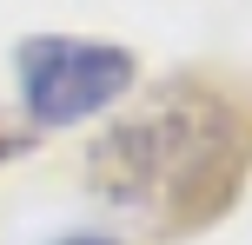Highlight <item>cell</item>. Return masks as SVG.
I'll return each instance as SVG.
<instances>
[{"label": "cell", "mask_w": 252, "mask_h": 245, "mask_svg": "<svg viewBox=\"0 0 252 245\" xmlns=\"http://www.w3.org/2000/svg\"><path fill=\"white\" fill-rule=\"evenodd\" d=\"M239 133L232 113L206 93H173L146 113L120 119L93 146V179L120 206H159V199H199L219 186V166L232 159Z\"/></svg>", "instance_id": "obj_1"}, {"label": "cell", "mask_w": 252, "mask_h": 245, "mask_svg": "<svg viewBox=\"0 0 252 245\" xmlns=\"http://www.w3.org/2000/svg\"><path fill=\"white\" fill-rule=\"evenodd\" d=\"M20 73V100L33 126H80V119L106 113L133 93L139 60L113 40H73V33H33L13 53Z\"/></svg>", "instance_id": "obj_2"}, {"label": "cell", "mask_w": 252, "mask_h": 245, "mask_svg": "<svg viewBox=\"0 0 252 245\" xmlns=\"http://www.w3.org/2000/svg\"><path fill=\"white\" fill-rule=\"evenodd\" d=\"M7 153H13V139H7V133H0V159H7Z\"/></svg>", "instance_id": "obj_4"}, {"label": "cell", "mask_w": 252, "mask_h": 245, "mask_svg": "<svg viewBox=\"0 0 252 245\" xmlns=\"http://www.w3.org/2000/svg\"><path fill=\"white\" fill-rule=\"evenodd\" d=\"M66 245H113V239H66Z\"/></svg>", "instance_id": "obj_3"}]
</instances>
